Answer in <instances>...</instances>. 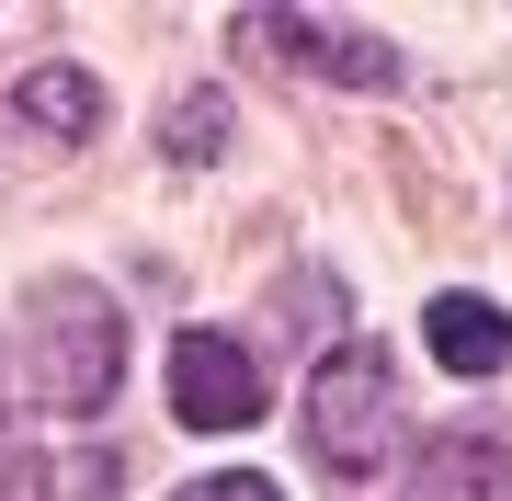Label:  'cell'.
I'll use <instances>...</instances> for the list:
<instances>
[{"mask_svg": "<svg viewBox=\"0 0 512 501\" xmlns=\"http://www.w3.org/2000/svg\"><path fill=\"white\" fill-rule=\"evenodd\" d=\"M239 46L308 57V80H353V92H387V80H399V46L387 35H353V23H319V12H251Z\"/></svg>", "mask_w": 512, "mask_h": 501, "instance_id": "obj_4", "label": "cell"}, {"mask_svg": "<svg viewBox=\"0 0 512 501\" xmlns=\"http://www.w3.org/2000/svg\"><path fill=\"white\" fill-rule=\"evenodd\" d=\"M217 137H228V103H183V114H160V149H171V160H205Z\"/></svg>", "mask_w": 512, "mask_h": 501, "instance_id": "obj_8", "label": "cell"}, {"mask_svg": "<svg viewBox=\"0 0 512 501\" xmlns=\"http://www.w3.org/2000/svg\"><path fill=\"white\" fill-rule=\"evenodd\" d=\"M171 410H183V433L262 422V353L228 342V331H183V342H171Z\"/></svg>", "mask_w": 512, "mask_h": 501, "instance_id": "obj_3", "label": "cell"}, {"mask_svg": "<svg viewBox=\"0 0 512 501\" xmlns=\"http://www.w3.org/2000/svg\"><path fill=\"white\" fill-rule=\"evenodd\" d=\"M171 501H285V490L251 479V467H228V479H194V490H171Z\"/></svg>", "mask_w": 512, "mask_h": 501, "instance_id": "obj_10", "label": "cell"}, {"mask_svg": "<svg viewBox=\"0 0 512 501\" xmlns=\"http://www.w3.org/2000/svg\"><path fill=\"white\" fill-rule=\"evenodd\" d=\"M0 501H57V467L35 445H0Z\"/></svg>", "mask_w": 512, "mask_h": 501, "instance_id": "obj_9", "label": "cell"}, {"mask_svg": "<svg viewBox=\"0 0 512 501\" xmlns=\"http://www.w3.org/2000/svg\"><path fill=\"white\" fill-rule=\"evenodd\" d=\"M23 126H46V137H69V149H80V137L103 126V92H92L80 69H35L12 103H0V137H23Z\"/></svg>", "mask_w": 512, "mask_h": 501, "instance_id": "obj_7", "label": "cell"}, {"mask_svg": "<svg viewBox=\"0 0 512 501\" xmlns=\"http://www.w3.org/2000/svg\"><path fill=\"white\" fill-rule=\"evenodd\" d=\"M308 456H319V479H342V490H365L376 467L399 456V365H387L376 342H342L308 376Z\"/></svg>", "mask_w": 512, "mask_h": 501, "instance_id": "obj_2", "label": "cell"}, {"mask_svg": "<svg viewBox=\"0 0 512 501\" xmlns=\"http://www.w3.org/2000/svg\"><path fill=\"white\" fill-rule=\"evenodd\" d=\"M35 399L57 410V422H92V410L114 399V376H126V331H114V297L80 274H46L35 285Z\"/></svg>", "mask_w": 512, "mask_h": 501, "instance_id": "obj_1", "label": "cell"}, {"mask_svg": "<svg viewBox=\"0 0 512 501\" xmlns=\"http://www.w3.org/2000/svg\"><path fill=\"white\" fill-rule=\"evenodd\" d=\"M410 501H512V445H490V433H444V445H421Z\"/></svg>", "mask_w": 512, "mask_h": 501, "instance_id": "obj_6", "label": "cell"}, {"mask_svg": "<svg viewBox=\"0 0 512 501\" xmlns=\"http://www.w3.org/2000/svg\"><path fill=\"white\" fill-rule=\"evenodd\" d=\"M421 342H433L444 376H501L512 365V319L490 297H433V308H421Z\"/></svg>", "mask_w": 512, "mask_h": 501, "instance_id": "obj_5", "label": "cell"}]
</instances>
